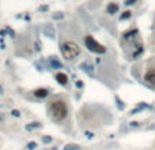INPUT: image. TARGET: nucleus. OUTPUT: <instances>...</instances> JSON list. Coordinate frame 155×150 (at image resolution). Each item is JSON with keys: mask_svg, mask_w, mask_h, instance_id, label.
Returning a JSON list of instances; mask_svg holds the SVG:
<instances>
[{"mask_svg": "<svg viewBox=\"0 0 155 150\" xmlns=\"http://www.w3.org/2000/svg\"><path fill=\"white\" fill-rule=\"evenodd\" d=\"M49 113L55 121H62L67 116V108L63 101H54L49 105Z\"/></svg>", "mask_w": 155, "mask_h": 150, "instance_id": "nucleus-1", "label": "nucleus"}, {"mask_svg": "<svg viewBox=\"0 0 155 150\" xmlns=\"http://www.w3.org/2000/svg\"><path fill=\"white\" fill-rule=\"evenodd\" d=\"M61 51H62V55L63 58H66L67 61H71L74 59L76 57L80 55V46L76 44L73 41H65L61 44Z\"/></svg>", "mask_w": 155, "mask_h": 150, "instance_id": "nucleus-2", "label": "nucleus"}, {"mask_svg": "<svg viewBox=\"0 0 155 150\" xmlns=\"http://www.w3.org/2000/svg\"><path fill=\"white\" fill-rule=\"evenodd\" d=\"M85 44H87V47L91 50V51H94V52H100V54H103V52L106 51V48H104L100 43H97L92 36L85 37Z\"/></svg>", "mask_w": 155, "mask_h": 150, "instance_id": "nucleus-3", "label": "nucleus"}, {"mask_svg": "<svg viewBox=\"0 0 155 150\" xmlns=\"http://www.w3.org/2000/svg\"><path fill=\"white\" fill-rule=\"evenodd\" d=\"M144 80L147 83H150V84L155 85V70H154V69L147 70V73H145V76H144Z\"/></svg>", "mask_w": 155, "mask_h": 150, "instance_id": "nucleus-4", "label": "nucleus"}, {"mask_svg": "<svg viewBox=\"0 0 155 150\" xmlns=\"http://www.w3.org/2000/svg\"><path fill=\"white\" fill-rule=\"evenodd\" d=\"M56 80H58L59 84H63V85H65L66 83H67V76H66L65 73L59 72V73H56Z\"/></svg>", "mask_w": 155, "mask_h": 150, "instance_id": "nucleus-5", "label": "nucleus"}, {"mask_svg": "<svg viewBox=\"0 0 155 150\" xmlns=\"http://www.w3.org/2000/svg\"><path fill=\"white\" fill-rule=\"evenodd\" d=\"M34 95L37 98H45L47 95H48V91L45 90V88H39V90H36L34 91Z\"/></svg>", "mask_w": 155, "mask_h": 150, "instance_id": "nucleus-6", "label": "nucleus"}, {"mask_svg": "<svg viewBox=\"0 0 155 150\" xmlns=\"http://www.w3.org/2000/svg\"><path fill=\"white\" fill-rule=\"evenodd\" d=\"M107 11H109L110 14L117 13V11H118V6H117V4H114V3H110V4H109V7H107Z\"/></svg>", "mask_w": 155, "mask_h": 150, "instance_id": "nucleus-7", "label": "nucleus"}, {"mask_svg": "<svg viewBox=\"0 0 155 150\" xmlns=\"http://www.w3.org/2000/svg\"><path fill=\"white\" fill-rule=\"evenodd\" d=\"M65 150H80V147L76 145H67V146H65Z\"/></svg>", "mask_w": 155, "mask_h": 150, "instance_id": "nucleus-8", "label": "nucleus"}, {"mask_svg": "<svg viewBox=\"0 0 155 150\" xmlns=\"http://www.w3.org/2000/svg\"><path fill=\"white\" fill-rule=\"evenodd\" d=\"M130 11H125V13H124V15H121V20H126V18H129L130 17Z\"/></svg>", "mask_w": 155, "mask_h": 150, "instance_id": "nucleus-9", "label": "nucleus"}, {"mask_svg": "<svg viewBox=\"0 0 155 150\" xmlns=\"http://www.w3.org/2000/svg\"><path fill=\"white\" fill-rule=\"evenodd\" d=\"M34 147H36V143H34V142H30V143L28 145V149H34Z\"/></svg>", "mask_w": 155, "mask_h": 150, "instance_id": "nucleus-10", "label": "nucleus"}, {"mask_svg": "<svg viewBox=\"0 0 155 150\" xmlns=\"http://www.w3.org/2000/svg\"><path fill=\"white\" fill-rule=\"evenodd\" d=\"M136 0H128V2H126V4H128V6H129V4H133L135 3Z\"/></svg>", "mask_w": 155, "mask_h": 150, "instance_id": "nucleus-11", "label": "nucleus"}, {"mask_svg": "<svg viewBox=\"0 0 155 150\" xmlns=\"http://www.w3.org/2000/svg\"><path fill=\"white\" fill-rule=\"evenodd\" d=\"M13 114H14V116H16V117H18V116H19V112H18V110H14V112H13Z\"/></svg>", "mask_w": 155, "mask_h": 150, "instance_id": "nucleus-12", "label": "nucleus"}, {"mask_svg": "<svg viewBox=\"0 0 155 150\" xmlns=\"http://www.w3.org/2000/svg\"><path fill=\"white\" fill-rule=\"evenodd\" d=\"M43 140H44V142H49V140H51V138H43Z\"/></svg>", "mask_w": 155, "mask_h": 150, "instance_id": "nucleus-13", "label": "nucleus"}, {"mask_svg": "<svg viewBox=\"0 0 155 150\" xmlns=\"http://www.w3.org/2000/svg\"><path fill=\"white\" fill-rule=\"evenodd\" d=\"M1 92H3V90H1V87H0V94H1Z\"/></svg>", "mask_w": 155, "mask_h": 150, "instance_id": "nucleus-14", "label": "nucleus"}]
</instances>
